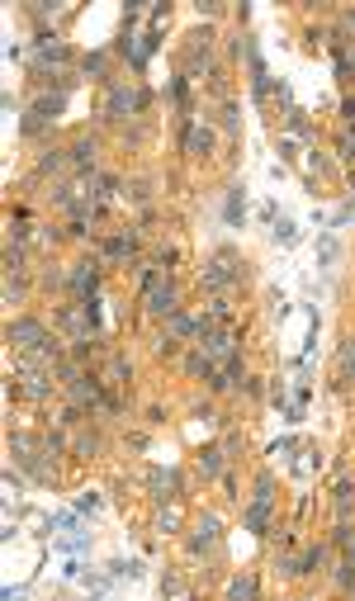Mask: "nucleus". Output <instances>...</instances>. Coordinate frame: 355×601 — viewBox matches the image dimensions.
I'll return each instance as SVG.
<instances>
[{
	"label": "nucleus",
	"mask_w": 355,
	"mask_h": 601,
	"mask_svg": "<svg viewBox=\"0 0 355 601\" xmlns=\"http://www.w3.org/2000/svg\"><path fill=\"white\" fill-rule=\"evenodd\" d=\"M147 308H152V313L157 317H171L175 313V285H171V280H157V285H147Z\"/></svg>",
	"instance_id": "obj_5"
},
{
	"label": "nucleus",
	"mask_w": 355,
	"mask_h": 601,
	"mask_svg": "<svg viewBox=\"0 0 355 601\" xmlns=\"http://www.w3.org/2000/svg\"><path fill=\"white\" fill-rule=\"evenodd\" d=\"M76 507H81V511H100V493H81V497H76Z\"/></svg>",
	"instance_id": "obj_23"
},
{
	"label": "nucleus",
	"mask_w": 355,
	"mask_h": 601,
	"mask_svg": "<svg viewBox=\"0 0 355 601\" xmlns=\"http://www.w3.org/2000/svg\"><path fill=\"white\" fill-rule=\"evenodd\" d=\"M327 261H336V242H331V237H322V265Z\"/></svg>",
	"instance_id": "obj_27"
},
{
	"label": "nucleus",
	"mask_w": 355,
	"mask_h": 601,
	"mask_svg": "<svg viewBox=\"0 0 355 601\" xmlns=\"http://www.w3.org/2000/svg\"><path fill=\"white\" fill-rule=\"evenodd\" d=\"M341 161H355V137H351V133L341 137Z\"/></svg>",
	"instance_id": "obj_24"
},
{
	"label": "nucleus",
	"mask_w": 355,
	"mask_h": 601,
	"mask_svg": "<svg viewBox=\"0 0 355 601\" xmlns=\"http://www.w3.org/2000/svg\"><path fill=\"white\" fill-rule=\"evenodd\" d=\"M237 114H242V109H237V105H227V109H223V124H227V128H237V124H242Z\"/></svg>",
	"instance_id": "obj_25"
},
{
	"label": "nucleus",
	"mask_w": 355,
	"mask_h": 601,
	"mask_svg": "<svg viewBox=\"0 0 355 601\" xmlns=\"http://www.w3.org/2000/svg\"><path fill=\"white\" fill-rule=\"evenodd\" d=\"M351 502H355V488L351 478H341L336 483V521H351Z\"/></svg>",
	"instance_id": "obj_11"
},
{
	"label": "nucleus",
	"mask_w": 355,
	"mask_h": 601,
	"mask_svg": "<svg viewBox=\"0 0 355 601\" xmlns=\"http://www.w3.org/2000/svg\"><path fill=\"white\" fill-rule=\"evenodd\" d=\"M336 587H341V592H355V564H351V559L336 568Z\"/></svg>",
	"instance_id": "obj_21"
},
{
	"label": "nucleus",
	"mask_w": 355,
	"mask_h": 601,
	"mask_svg": "<svg viewBox=\"0 0 355 601\" xmlns=\"http://www.w3.org/2000/svg\"><path fill=\"white\" fill-rule=\"evenodd\" d=\"M227 597H232V601L256 597V577H237V582H227Z\"/></svg>",
	"instance_id": "obj_19"
},
{
	"label": "nucleus",
	"mask_w": 355,
	"mask_h": 601,
	"mask_svg": "<svg viewBox=\"0 0 355 601\" xmlns=\"http://www.w3.org/2000/svg\"><path fill=\"white\" fill-rule=\"evenodd\" d=\"M214 540H218V516L209 511V516L199 521V535H194V540H190V549H194V554H204V549L214 545Z\"/></svg>",
	"instance_id": "obj_9"
},
{
	"label": "nucleus",
	"mask_w": 355,
	"mask_h": 601,
	"mask_svg": "<svg viewBox=\"0 0 355 601\" xmlns=\"http://www.w3.org/2000/svg\"><path fill=\"white\" fill-rule=\"evenodd\" d=\"M5 341L10 346H19V350H38V346H48V327L43 322H33V317H19V322H10L5 327Z\"/></svg>",
	"instance_id": "obj_1"
},
{
	"label": "nucleus",
	"mask_w": 355,
	"mask_h": 601,
	"mask_svg": "<svg viewBox=\"0 0 355 601\" xmlns=\"http://www.w3.org/2000/svg\"><path fill=\"white\" fill-rule=\"evenodd\" d=\"M194 332H199V317L171 313V332H166V337H194Z\"/></svg>",
	"instance_id": "obj_14"
},
{
	"label": "nucleus",
	"mask_w": 355,
	"mask_h": 601,
	"mask_svg": "<svg viewBox=\"0 0 355 601\" xmlns=\"http://www.w3.org/2000/svg\"><path fill=\"white\" fill-rule=\"evenodd\" d=\"M62 109H67V95H43L38 105L28 109V119H24V133L33 137L38 128H48V124H53V119L62 114Z\"/></svg>",
	"instance_id": "obj_2"
},
{
	"label": "nucleus",
	"mask_w": 355,
	"mask_h": 601,
	"mask_svg": "<svg viewBox=\"0 0 355 601\" xmlns=\"http://www.w3.org/2000/svg\"><path fill=\"white\" fill-rule=\"evenodd\" d=\"M199 469L209 473V478H214V473H223V450H218V445H209V450L199 455Z\"/></svg>",
	"instance_id": "obj_15"
},
{
	"label": "nucleus",
	"mask_w": 355,
	"mask_h": 601,
	"mask_svg": "<svg viewBox=\"0 0 355 601\" xmlns=\"http://www.w3.org/2000/svg\"><path fill=\"white\" fill-rule=\"evenodd\" d=\"M266 521H270V502H251V511H246V530H266Z\"/></svg>",
	"instance_id": "obj_13"
},
{
	"label": "nucleus",
	"mask_w": 355,
	"mask_h": 601,
	"mask_svg": "<svg viewBox=\"0 0 355 601\" xmlns=\"http://www.w3.org/2000/svg\"><path fill=\"white\" fill-rule=\"evenodd\" d=\"M185 147H190L194 157H204V152L214 147V133H209V128H190V133H185Z\"/></svg>",
	"instance_id": "obj_12"
},
{
	"label": "nucleus",
	"mask_w": 355,
	"mask_h": 601,
	"mask_svg": "<svg viewBox=\"0 0 355 601\" xmlns=\"http://www.w3.org/2000/svg\"><path fill=\"white\" fill-rule=\"evenodd\" d=\"M351 24H355V15H351Z\"/></svg>",
	"instance_id": "obj_29"
},
{
	"label": "nucleus",
	"mask_w": 355,
	"mask_h": 601,
	"mask_svg": "<svg viewBox=\"0 0 355 601\" xmlns=\"http://www.w3.org/2000/svg\"><path fill=\"white\" fill-rule=\"evenodd\" d=\"M90 71H95V81H105V71H110V57H105V53H90V57H85V76H90Z\"/></svg>",
	"instance_id": "obj_20"
},
{
	"label": "nucleus",
	"mask_w": 355,
	"mask_h": 601,
	"mask_svg": "<svg viewBox=\"0 0 355 601\" xmlns=\"http://www.w3.org/2000/svg\"><path fill=\"white\" fill-rule=\"evenodd\" d=\"M152 100L147 90H128V85H110V119H128L133 109H142Z\"/></svg>",
	"instance_id": "obj_3"
},
{
	"label": "nucleus",
	"mask_w": 355,
	"mask_h": 601,
	"mask_svg": "<svg viewBox=\"0 0 355 601\" xmlns=\"http://www.w3.org/2000/svg\"><path fill=\"white\" fill-rule=\"evenodd\" d=\"M133 246H137V237H114L110 246H105V256H114V261H123V256H128Z\"/></svg>",
	"instance_id": "obj_18"
},
{
	"label": "nucleus",
	"mask_w": 355,
	"mask_h": 601,
	"mask_svg": "<svg viewBox=\"0 0 355 601\" xmlns=\"http://www.w3.org/2000/svg\"><path fill=\"white\" fill-rule=\"evenodd\" d=\"M237 275H242V270H237V256H232V251H218V256H214V265L204 270V280H209V285H214V289L232 285Z\"/></svg>",
	"instance_id": "obj_7"
},
{
	"label": "nucleus",
	"mask_w": 355,
	"mask_h": 601,
	"mask_svg": "<svg viewBox=\"0 0 355 601\" xmlns=\"http://www.w3.org/2000/svg\"><path fill=\"white\" fill-rule=\"evenodd\" d=\"M67 285H71V294H76V298H90V294H95V285H100V261H95V256H90V261H81L71 275H67Z\"/></svg>",
	"instance_id": "obj_4"
},
{
	"label": "nucleus",
	"mask_w": 355,
	"mask_h": 601,
	"mask_svg": "<svg viewBox=\"0 0 355 601\" xmlns=\"http://www.w3.org/2000/svg\"><path fill=\"white\" fill-rule=\"evenodd\" d=\"M341 114H346V124H355V100H346V105H341Z\"/></svg>",
	"instance_id": "obj_28"
},
{
	"label": "nucleus",
	"mask_w": 355,
	"mask_h": 601,
	"mask_svg": "<svg viewBox=\"0 0 355 601\" xmlns=\"http://www.w3.org/2000/svg\"><path fill=\"white\" fill-rule=\"evenodd\" d=\"M242 213H246V199H242V185H237V189H227V223H242Z\"/></svg>",
	"instance_id": "obj_17"
},
{
	"label": "nucleus",
	"mask_w": 355,
	"mask_h": 601,
	"mask_svg": "<svg viewBox=\"0 0 355 601\" xmlns=\"http://www.w3.org/2000/svg\"><path fill=\"white\" fill-rule=\"evenodd\" d=\"M95 152H100V142H95V137H76V142H71V166H90V161H95Z\"/></svg>",
	"instance_id": "obj_10"
},
{
	"label": "nucleus",
	"mask_w": 355,
	"mask_h": 601,
	"mask_svg": "<svg viewBox=\"0 0 355 601\" xmlns=\"http://www.w3.org/2000/svg\"><path fill=\"white\" fill-rule=\"evenodd\" d=\"M67 393H71L76 407H100V403H105V393H100V384H95L90 374H76V379L67 384Z\"/></svg>",
	"instance_id": "obj_6"
},
{
	"label": "nucleus",
	"mask_w": 355,
	"mask_h": 601,
	"mask_svg": "<svg viewBox=\"0 0 355 601\" xmlns=\"http://www.w3.org/2000/svg\"><path fill=\"white\" fill-rule=\"evenodd\" d=\"M147 483H152V488H157V497H180V473L175 469H152L147 473Z\"/></svg>",
	"instance_id": "obj_8"
},
{
	"label": "nucleus",
	"mask_w": 355,
	"mask_h": 601,
	"mask_svg": "<svg viewBox=\"0 0 355 601\" xmlns=\"http://www.w3.org/2000/svg\"><path fill=\"white\" fill-rule=\"evenodd\" d=\"M275 237H279V242H284V246H289V242H294V237H299V232H294V228H289V223H279V228H275Z\"/></svg>",
	"instance_id": "obj_26"
},
{
	"label": "nucleus",
	"mask_w": 355,
	"mask_h": 601,
	"mask_svg": "<svg viewBox=\"0 0 355 601\" xmlns=\"http://www.w3.org/2000/svg\"><path fill=\"white\" fill-rule=\"evenodd\" d=\"M355 379V337L341 346V384H351Z\"/></svg>",
	"instance_id": "obj_16"
},
{
	"label": "nucleus",
	"mask_w": 355,
	"mask_h": 601,
	"mask_svg": "<svg viewBox=\"0 0 355 601\" xmlns=\"http://www.w3.org/2000/svg\"><path fill=\"white\" fill-rule=\"evenodd\" d=\"M162 592H166V597H185V592H190V587H185V582H180V577H166V582H162Z\"/></svg>",
	"instance_id": "obj_22"
}]
</instances>
